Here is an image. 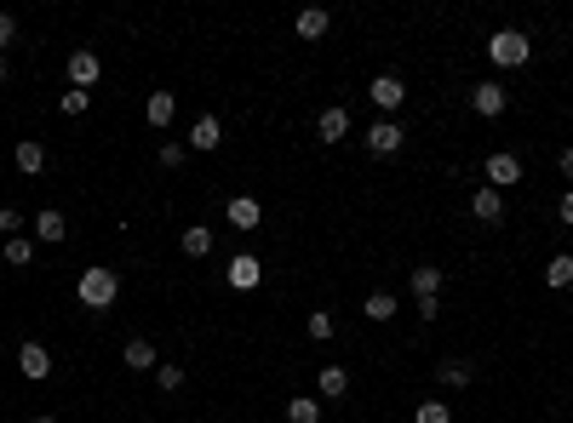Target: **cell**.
I'll return each mask as SVG.
<instances>
[{"instance_id":"cell-1","label":"cell","mask_w":573,"mask_h":423,"mask_svg":"<svg viewBox=\"0 0 573 423\" xmlns=\"http://www.w3.org/2000/svg\"><path fill=\"white\" fill-rule=\"evenodd\" d=\"M75 297H81L86 309H110L121 297V275L103 269V263H92V269H81V280H75Z\"/></svg>"},{"instance_id":"cell-2","label":"cell","mask_w":573,"mask_h":423,"mask_svg":"<svg viewBox=\"0 0 573 423\" xmlns=\"http://www.w3.org/2000/svg\"><path fill=\"white\" fill-rule=\"evenodd\" d=\"M533 57V40L522 35V29H499V35L488 40V64L493 69H522Z\"/></svg>"},{"instance_id":"cell-3","label":"cell","mask_w":573,"mask_h":423,"mask_svg":"<svg viewBox=\"0 0 573 423\" xmlns=\"http://www.w3.org/2000/svg\"><path fill=\"white\" fill-rule=\"evenodd\" d=\"M224 280H229V292H258V280H264V263H258L253 252H236L224 263Z\"/></svg>"},{"instance_id":"cell-4","label":"cell","mask_w":573,"mask_h":423,"mask_svg":"<svg viewBox=\"0 0 573 423\" xmlns=\"http://www.w3.org/2000/svg\"><path fill=\"white\" fill-rule=\"evenodd\" d=\"M367 98H373V109H384V120H390L396 109L407 103V86H401V75H373V86H367Z\"/></svg>"},{"instance_id":"cell-5","label":"cell","mask_w":573,"mask_h":423,"mask_svg":"<svg viewBox=\"0 0 573 423\" xmlns=\"http://www.w3.org/2000/svg\"><path fill=\"white\" fill-rule=\"evenodd\" d=\"M362 144H367V154H379V161H384V154H396L401 144H407V132H401V120H373Z\"/></svg>"},{"instance_id":"cell-6","label":"cell","mask_w":573,"mask_h":423,"mask_svg":"<svg viewBox=\"0 0 573 423\" xmlns=\"http://www.w3.org/2000/svg\"><path fill=\"white\" fill-rule=\"evenodd\" d=\"M470 109H476L482 120H499L505 109H510V92H505L499 81H482V86H470Z\"/></svg>"},{"instance_id":"cell-7","label":"cell","mask_w":573,"mask_h":423,"mask_svg":"<svg viewBox=\"0 0 573 423\" xmlns=\"http://www.w3.org/2000/svg\"><path fill=\"white\" fill-rule=\"evenodd\" d=\"M98 75H103V57L92 52V46H81V52H69V86L92 92V86H98Z\"/></svg>"},{"instance_id":"cell-8","label":"cell","mask_w":573,"mask_h":423,"mask_svg":"<svg viewBox=\"0 0 573 423\" xmlns=\"http://www.w3.org/2000/svg\"><path fill=\"white\" fill-rule=\"evenodd\" d=\"M510 183H522V161L510 149H499V154H488V189H510Z\"/></svg>"},{"instance_id":"cell-9","label":"cell","mask_w":573,"mask_h":423,"mask_svg":"<svg viewBox=\"0 0 573 423\" xmlns=\"http://www.w3.org/2000/svg\"><path fill=\"white\" fill-rule=\"evenodd\" d=\"M12 166H18L23 178H40L46 172V144L40 137H18V144H12Z\"/></svg>"},{"instance_id":"cell-10","label":"cell","mask_w":573,"mask_h":423,"mask_svg":"<svg viewBox=\"0 0 573 423\" xmlns=\"http://www.w3.org/2000/svg\"><path fill=\"white\" fill-rule=\"evenodd\" d=\"M18 372H23L29 383L52 378V355H46V343H23V349H18Z\"/></svg>"},{"instance_id":"cell-11","label":"cell","mask_w":573,"mask_h":423,"mask_svg":"<svg viewBox=\"0 0 573 423\" xmlns=\"http://www.w3.org/2000/svg\"><path fill=\"white\" fill-rule=\"evenodd\" d=\"M224 217H229V224H236V229H258V224H264V207H258L253 195H229Z\"/></svg>"},{"instance_id":"cell-12","label":"cell","mask_w":573,"mask_h":423,"mask_svg":"<svg viewBox=\"0 0 573 423\" xmlns=\"http://www.w3.org/2000/svg\"><path fill=\"white\" fill-rule=\"evenodd\" d=\"M470 217H476V224H499V217H505V195L482 183V189L470 195Z\"/></svg>"},{"instance_id":"cell-13","label":"cell","mask_w":573,"mask_h":423,"mask_svg":"<svg viewBox=\"0 0 573 423\" xmlns=\"http://www.w3.org/2000/svg\"><path fill=\"white\" fill-rule=\"evenodd\" d=\"M316 132H321V144H338V137L350 132V109L345 103H327V109H321V120H316Z\"/></svg>"},{"instance_id":"cell-14","label":"cell","mask_w":573,"mask_h":423,"mask_svg":"<svg viewBox=\"0 0 573 423\" xmlns=\"http://www.w3.org/2000/svg\"><path fill=\"white\" fill-rule=\"evenodd\" d=\"M184 144H190V149H201V154H207V149H219V144H224V127H219V115H201L195 127H190V137H184Z\"/></svg>"},{"instance_id":"cell-15","label":"cell","mask_w":573,"mask_h":423,"mask_svg":"<svg viewBox=\"0 0 573 423\" xmlns=\"http://www.w3.org/2000/svg\"><path fill=\"white\" fill-rule=\"evenodd\" d=\"M316 395H321V401H345V395H350V372H345V366H321V372H316Z\"/></svg>"},{"instance_id":"cell-16","label":"cell","mask_w":573,"mask_h":423,"mask_svg":"<svg viewBox=\"0 0 573 423\" xmlns=\"http://www.w3.org/2000/svg\"><path fill=\"white\" fill-rule=\"evenodd\" d=\"M64 212L58 207H46V212H35V241H46V246H64Z\"/></svg>"},{"instance_id":"cell-17","label":"cell","mask_w":573,"mask_h":423,"mask_svg":"<svg viewBox=\"0 0 573 423\" xmlns=\"http://www.w3.org/2000/svg\"><path fill=\"white\" fill-rule=\"evenodd\" d=\"M121 360H127L132 372H155L161 360H155V343L149 338H127V349H121Z\"/></svg>"},{"instance_id":"cell-18","label":"cell","mask_w":573,"mask_h":423,"mask_svg":"<svg viewBox=\"0 0 573 423\" xmlns=\"http://www.w3.org/2000/svg\"><path fill=\"white\" fill-rule=\"evenodd\" d=\"M173 115H178V98H173V92H149V127L166 132V127H173Z\"/></svg>"},{"instance_id":"cell-19","label":"cell","mask_w":573,"mask_h":423,"mask_svg":"<svg viewBox=\"0 0 573 423\" xmlns=\"http://www.w3.org/2000/svg\"><path fill=\"white\" fill-rule=\"evenodd\" d=\"M442 280H447V275L436 269V263H419V269L407 275V286H413V297H436V292H442Z\"/></svg>"},{"instance_id":"cell-20","label":"cell","mask_w":573,"mask_h":423,"mask_svg":"<svg viewBox=\"0 0 573 423\" xmlns=\"http://www.w3.org/2000/svg\"><path fill=\"white\" fill-rule=\"evenodd\" d=\"M0 258H6L12 269H29V263H35V241H29V234H12V241L0 246Z\"/></svg>"},{"instance_id":"cell-21","label":"cell","mask_w":573,"mask_h":423,"mask_svg":"<svg viewBox=\"0 0 573 423\" xmlns=\"http://www.w3.org/2000/svg\"><path fill=\"white\" fill-rule=\"evenodd\" d=\"M545 286H556V292L573 286V258H568V252H556V258L545 263Z\"/></svg>"},{"instance_id":"cell-22","label":"cell","mask_w":573,"mask_h":423,"mask_svg":"<svg viewBox=\"0 0 573 423\" xmlns=\"http://www.w3.org/2000/svg\"><path fill=\"white\" fill-rule=\"evenodd\" d=\"M287 423H321V401L316 395H292L287 401Z\"/></svg>"},{"instance_id":"cell-23","label":"cell","mask_w":573,"mask_h":423,"mask_svg":"<svg viewBox=\"0 0 573 423\" xmlns=\"http://www.w3.org/2000/svg\"><path fill=\"white\" fill-rule=\"evenodd\" d=\"M178 246H184V258H207V252H212V229H201V224H195V229H184V234H178Z\"/></svg>"},{"instance_id":"cell-24","label":"cell","mask_w":573,"mask_h":423,"mask_svg":"<svg viewBox=\"0 0 573 423\" xmlns=\"http://www.w3.org/2000/svg\"><path fill=\"white\" fill-rule=\"evenodd\" d=\"M396 309H401V304H396V292H367V304H362V315H367V321H390V315H396Z\"/></svg>"},{"instance_id":"cell-25","label":"cell","mask_w":573,"mask_h":423,"mask_svg":"<svg viewBox=\"0 0 573 423\" xmlns=\"http://www.w3.org/2000/svg\"><path fill=\"white\" fill-rule=\"evenodd\" d=\"M327 29H333V18H327V12H321V6L299 12V35H304V40H321V35H327Z\"/></svg>"},{"instance_id":"cell-26","label":"cell","mask_w":573,"mask_h":423,"mask_svg":"<svg viewBox=\"0 0 573 423\" xmlns=\"http://www.w3.org/2000/svg\"><path fill=\"white\" fill-rule=\"evenodd\" d=\"M436 378H442L447 389H470V366H464V360H442Z\"/></svg>"},{"instance_id":"cell-27","label":"cell","mask_w":573,"mask_h":423,"mask_svg":"<svg viewBox=\"0 0 573 423\" xmlns=\"http://www.w3.org/2000/svg\"><path fill=\"white\" fill-rule=\"evenodd\" d=\"M304 332L316 338V343H327V338H333V315H327V309H309V315H304Z\"/></svg>"},{"instance_id":"cell-28","label":"cell","mask_w":573,"mask_h":423,"mask_svg":"<svg viewBox=\"0 0 573 423\" xmlns=\"http://www.w3.org/2000/svg\"><path fill=\"white\" fill-rule=\"evenodd\" d=\"M58 109H64L69 120H75V115H86V109H92V92H81V86H69L64 98H58Z\"/></svg>"},{"instance_id":"cell-29","label":"cell","mask_w":573,"mask_h":423,"mask_svg":"<svg viewBox=\"0 0 573 423\" xmlns=\"http://www.w3.org/2000/svg\"><path fill=\"white\" fill-rule=\"evenodd\" d=\"M413 423H453V406H442V401H425L419 412H413Z\"/></svg>"},{"instance_id":"cell-30","label":"cell","mask_w":573,"mask_h":423,"mask_svg":"<svg viewBox=\"0 0 573 423\" xmlns=\"http://www.w3.org/2000/svg\"><path fill=\"white\" fill-rule=\"evenodd\" d=\"M184 378H190L184 366H155V383H161L166 395H178V389H184Z\"/></svg>"},{"instance_id":"cell-31","label":"cell","mask_w":573,"mask_h":423,"mask_svg":"<svg viewBox=\"0 0 573 423\" xmlns=\"http://www.w3.org/2000/svg\"><path fill=\"white\" fill-rule=\"evenodd\" d=\"M184 161H190V144H161V166L166 172H178Z\"/></svg>"},{"instance_id":"cell-32","label":"cell","mask_w":573,"mask_h":423,"mask_svg":"<svg viewBox=\"0 0 573 423\" xmlns=\"http://www.w3.org/2000/svg\"><path fill=\"white\" fill-rule=\"evenodd\" d=\"M0 234H6V241H12V234H23V212L18 207H0Z\"/></svg>"},{"instance_id":"cell-33","label":"cell","mask_w":573,"mask_h":423,"mask_svg":"<svg viewBox=\"0 0 573 423\" xmlns=\"http://www.w3.org/2000/svg\"><path fill=\"white\" fill-rule=\"evenodd\" d=\"M12 40H18V18H12V12H0V52H6Z\"/></svg>"},{"instance_id":"cell-34","label":"cell","mask_w":573,"mask_h":423,"mask_svg":"<svg viewBox=\"0 0 573 423\" xmlns=\"http://www.w3.org/2000/svg\"><path fill=\"white\" fill-rule=\"evenodd\" d=\"M556 166H562V178H573V149H562V154H556Z\"/></svg>"},{"instance_id":"cell-35","label":"cell","mask_w":573,"mask_h":423,"mask_svg":"<svg viewBox=\"0 0 573 423\" xmlns=\"http://www.w3.org/2000/svg\"><path fill=\"white\" fill-rule=\"evenodd\" d=\"M562 224H573V189L562 195Z\"/></svg>"},{"instance_id":"cell-36","label":"cell","mask_w":573,"mask_h":423,"mask_svg":"<svg viewBox=\"0 0 573 423\" xmlns=\"http://www.w3.org/2000/svg\"><path fill=\"white\" fill-rule=\"evenodd\" d=\"M29 423H58V418H46V412H40V418H29Z\"/></svg>"},{"instance_id":"cell-37","label":"cell","mask_w":573,"mask_h":423,"mask_svg":"<svg viewBox=\"0 0 573 423\" xmlns=\"http://www.w3.org/2000/svg\"><path fill=\"white\" fill-rule=\"evenodd\" d=\"M0 86H6V57H0Z\"/></svg>"}]
</instances>
